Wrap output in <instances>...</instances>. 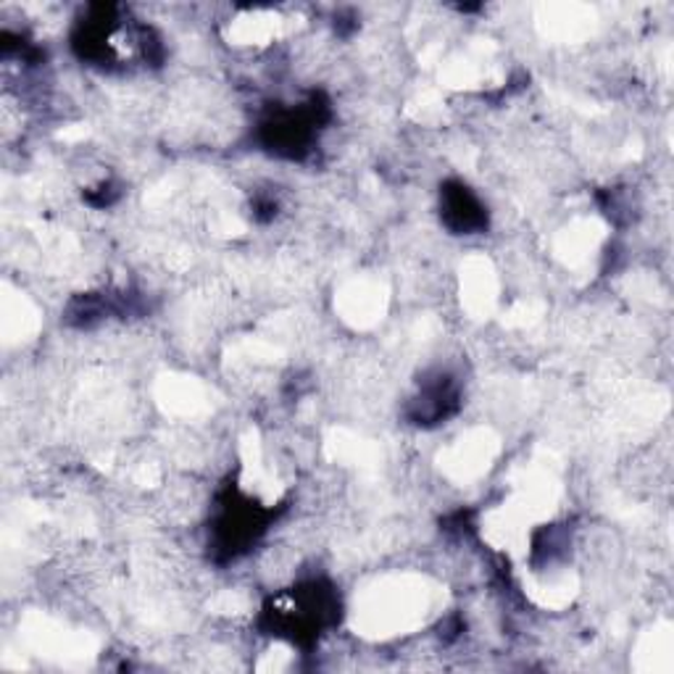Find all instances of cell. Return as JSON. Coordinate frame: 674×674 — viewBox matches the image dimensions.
Returning <instances> with one entry per match:
<instances>
[{
    "label": "cell",
    "instance_id": "1",
    "mask_svg": "<svg viewBox=\"0 0 674 674\" xmlns=\"http://www.w3.org/2000/svg\"><path fill=\"white\" fill-rule=\"evenodd\" d=\"M445 222H449L453 230H458L462 235H469L475 226H482L488 222V217H485L482 206L477 204V198L466 191L464 185H451L445 187Z\"/></svg>",
    "mask_w": 674,
    "mask_h": 674
}]
</instances>
